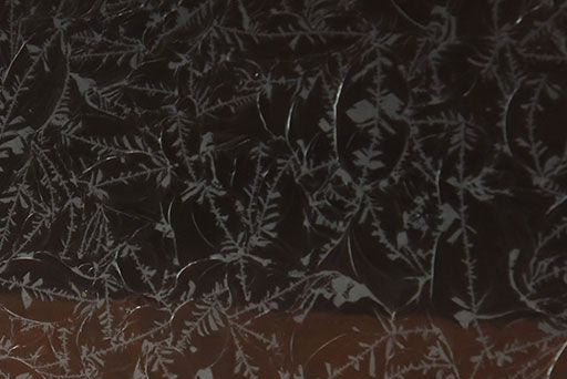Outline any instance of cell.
<instances>
[{
	"label": "cell",
	"instance_id": "1",
	"mask_svg": "<svg viewBox=\"0 0 567 379\" xmlns=\"http://www.w3.org/2000/svg\"><path fill=\"white\" fill-rule=\"evenodd\" d=\"M0 279L59 295L92 299V279L47 252L16 254L0 263Z\"/></svg>",
	"mask_w": 567,
	"mask_h": 379
},
{
	"label": "cell",
	"instance_id": "2",
	"mask_svg": "<svg viewBox=\"0 0 567 379\" xmlns=\"http://www.w3.org/2000/svg\"><path fill=\"white\" fill-rule=\"evenodd\" d=\"M90 305L91 300L0 279V306L10 314L32 322L69 330L90 310Z\"/></svg>",
	"mask_w": 567,
	"mask_h": 379
},
{
	"label": "cell",
	"instance_id": "3",
	"mask_svg": "<svg viewBox=\"0 0 567 379\" xmlns=\"http://www.w3.org/2000/svg\"><path fill=\"white\" fill-rule=\"evenodd\" d=\"M49 327L13 315L4 357L19 359L35 369L61 362L52 347Z\"/></svg>",
	"mask_w": 567,
	"mask_h": 379
},
{
	"label": "cell",
	"instance_id": "4",
	"mask_svg": "<svg viewBox=\"0 0 567 379\" xmlns=\"http://www.w3.org/2000/svg\"><path fill=\"white\" fill-rule=\"evenodd\" d=\"M0 371L8 379H47L35 368L11 357H0Z\"/></svg>",
	"mask_w": 567,
	"mask_h": 379
},
{
	"label": "cell",
	"instance_id": "5",
	"mask_svg": "<svg viewBox=\"0 0 567 379\" xmlns=\"http://www.w3.org/2000/svg\"><path fill=\"white\" fill-rule=\"evenodd\" d=\"M18 194V191L12 193H2L0 194V247L2 243V236L6 231V226L9 223L10 218V209L14 204V196Z\"/></svg>",
	"mask_w": 567,
	"mask_h": 379
},
{
	"label": "cell",
	"instance_id": "6",
	"mask_svg": "<svg viewBox=\"0 0 567 379\" xmlns=\"http://www.w3.org/2000/svg\"><path fill=\"white\" fill-rule=\"evenodd\" d=\"M44 377L47 379H92L90 376L87 375H80V376H60V377H56V376H50V375H44Z\"/></svg>",
	"mask_w": 567,
	"mask_h": 379
},
{
	"label": "cell",
	"instance_id": "7",
	"mask_svg": "<svg viewBox=\"0 0 567 379\" xmlns=\"http://www.w3.org/2000/svg\"><path fill=\"white\" fill-rule=\"evenodd\" d=\"M0 379H8V378L0 371Z\"/></svg>",
	"mask_w": 567,
	"mask_h": 379
}]
</instances>
